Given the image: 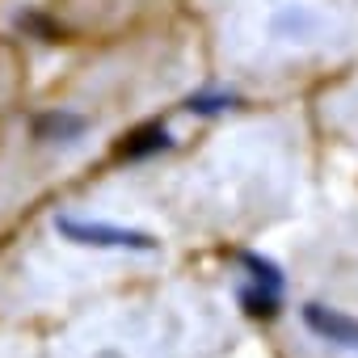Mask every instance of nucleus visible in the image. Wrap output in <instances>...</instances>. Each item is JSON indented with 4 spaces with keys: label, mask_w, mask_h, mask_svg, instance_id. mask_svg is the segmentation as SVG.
I'll list each match as a JSON object with an SVG mask.
<instances>
[{
    "label": "nucleus",
    "mask_w": 358,
    "mask_h": 358,
    "mask_svg": "<svg viewBox=\"0 0 358 358\" xmlns=\"http://www.w3.org/2000/svg\"><path fill=\"white\" fill-rule=\"evenodd\" d=\"M236 266L245 270V282H249V287H262V291H274V295H282V287H287V274H282V266H278L274 257H266V253H253V249H241V253H236Z\"/></svg>",
    "instance_id": "nucleus-5"
},
{
    "label": "nucleus",
    "mask_w": 358,
    "mask_h": 358,
    "mask_svg": "<svg viewBox=\"0 0 358 358\" xmlns=\"http://www.w3.org/2000/svg\"><path fill=\"white\" fill-rule=\"evenodd\" d=\"M169 148H173V131L164 122H143V127H135V131H127L118 139L122 160H152V156H160Z\"/></svg>",
    "instance_id": "nucleus-4"
},
{
    "label": "nucleus",
    "mask_w": 358,
    "mask_h": 358,
    "mask_svg": "<svg viewBox=\"0 0 358 358\" xmlns=\"http://www.w3.org/2000/svg\"><path fill=\"white\" fill-rule=\"evenodd\" d=\"M236 303H241V312H245L249 320H257V324H270V320L282 316V295L262 291V287H249V282L236 287Z\"/></svg>",
    "instance_id": "nucleus-6"
},
{
    "label": "nucleus",
    "mask_w": 358,
    "mask_h": 358,
    "mask_svg": "<svg viewBox=\"0 0 358 358\" xmlns=\"http://www.w3.org/2000/svg\"><path fill=\"white\" fill-rule=\"evenodd\" d=\"M93 358H127V354H122V350H97Z\"/></svg>",
    "instance_id": "nucleus-10"
},
{
    "label": "nucleus",
    "mask_w": 358,
    "mask_h": 358,
    "mask_svg": "<svg viewBox=\"0 0 358 358\" xmlns=\"http://www.w3.org/2000/svg\"><path fill=\"white\" fill-rule=\"evenodd\" d=\"M270 26H274V34H278V38L303 43V38H312V34H316V26H320V22H316V13H308V9H295V5H291V9L274 13V22H270Z\"/></svg>",
    "instance_id": "nucleus-8"
},
{
    "label": "nucleus",
    "mask_w": 358,
    "mask_h": 358,
    "mask_svg": "<svg viewBox=\"0 0 358 358\" xmlns=\"http://www.w3.org/2000/svg\"><path fill=\"white\" fill-rule=\"evenodd\" d=\"M241 101H245V97H241L236 89H199V93L186 97V110L199 114V118H220V114L236 110Z\"/></svg>",
    "instance_id": "nucleus-7"
},
{
    "label": "nucleus",
    "mask_w": 358,
    "mask_h": 358,
    "mask_svg": "<svg viewBox=\"0 0 358 358\" xmlns=\"http://www.w3.org/2000/svg\"><path fill=\"white\" fill-rule=\"evenodd\" d=\"M55 232L68 245L80 249H122V253H156L160 241L143 228H127V224H110V220H89V215H55Z\"/></svg>",
    "instance_id": "nucleus-1"
},
{
    "label": "nucleus",
    "mask_w": 358,
    "mask_h": 358,
    "mask_svg": "<svg viewBox=\"0 0 358 358\" xmlns=\"http://www.w3.org/2000/svg\"><path fill=\"white\" fill-rule=\"evenodd\" d=\"M299 320H303V329H308L316 341L358 354V316H350V312H341V308H329V303H320V299H308V303L299 308Z\"/></svg>",
    "instance_id": "nucleus-2"
},
{
    "label": "nucleus",
    "mask_w": 358,
    "mask_h": 358,
    "mask_svg": "<svg viewBox=\"0 0 358 358\" xmlns=\"http://www.w3.org/2000/svg\"><path fill=\"white\" fill-rule=\"evenodd\" d=\"M30 135H34V143H76L89 135V118L80 110L55 106V110H43L30 118Z\"/></svg>",
    "instance_id": "nucleus-3"
},
{
    "label": "nucleus",
    "mask_w": 358,
    "mask_h": 358,
    "mask_svg": "<svg viewBox=\"0 0 358 358\" xmlns=\"http://www.w3.org/2000/svg\"><path fill=\"white\" fill-rule=\"evenodd\" d=\"M17 30H26L30 38H43V43H59V38H64V26H59V22H51V17H47V13H38V9L17 13Z\"/></svg>",
    "instance_id": "nucleus-9"
}]
</instances>
